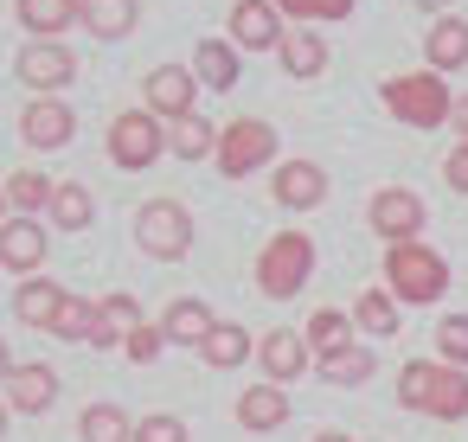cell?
I'll return each mask as SVG.
<instances>
[{"instance_id":"6da1fadb","label":"cell","mask_w":468,"mask_h":442,"mask_svg":"<svg viewBox=\"0 0 468 442\" xmlns=\"http://www.w3.org/2000/svg\"><path fill=\"white\" fill-rule=\"evenodd\" d=\"M385 289L398 308H436L449 295V257L417 244H385Z\"/></svg>"},{"instance_id":"7a4b0ae2","label":"cell","mask_w":468,"mask_h":442,"mask_svg":"<svg viewBox=\"0 0 468 442\" xmlns=\"http://www.w3.org/2000/svg\"><path fill=\"white\" fill-rule=\"evenodd\" d=\"M398 404L436 423H462L468 416V372L442 365V359H410L398 372Z\"/></svg>"},{"instance_id":"3957f363","label":"cell","mask_w":468,"mask_h":442,"mask_svg":"<svg viewBox=\"0 0 468 442\" xmlns=\"http://www.w3.org/2000/svg\"><path fill=\"white\" fill-rule=\"evenodd\" d=\"M378 103H385L404 129H442L449 110H455V90H449V78H436V71L423 65V71L385 78V84H378Z\"/></svg>"},{"instance_id":"277c9868","label":"cell","mask_w":468,"mask_h":442,"mask_svg":"<svg viewBox=\"0 0 468 442\" xmlns=\"http://www.w3.org/2000/svg\"><path fill=\"white\" fill-rule=\"evenodd\" d=\"M308 276H314V237L308 231H270V244L257 250V289L270 301H295Z\"/></svg>"},{"instance_id":"5b68a950","label":"cell","mask_w":468,"mask_h":442,"mask_svg":"<svg viewBox=\"0 0 468 442\" xmlns=\"http://www.w3.org/2000/svg\"><path fill=\"white\" fill-rule=\"evenodd\" d=\"M212 161H218L225 180H250V174L276 167V129L263 116H238V122L218 129V154Z\"/></svg>"},{"instance_id":"8992f818","label":"cell","mask_w":468,"mask_h":442,"mask_svg":"<svg viewBox=\"0 0 468 442\" xmlns=\"http://www.w3.org/2000/svg\"><path fill=\"white\" fill-rule=\"evenodd\" d=\"M135 244H142V257H154V263H180V257L193 250V212H186L180 199H148V205L135 212Z\"/></svg>"},{"instance_id":"52a82bcc","label":"cell","mask_w":468,"mask_h":442,"mask_svg":"<svg viewBox=\"0 0 468 442\" xmlns=\"http://www.w3.org/2000/svg\"><path fill=\"white\" fill-rule=\"evenodd\" d=\"M161 154H167V122H161V116L122 110V116L110 122V161H116L122 174H142V167H154Z\"/></svg>"},{"instance_id":"ba28073f","label":"cell","mask_w":468,"mask_h":442,"mask_svg":"<svg viewBox=\"0 0 468 442\" xmlns=\"http://www.w3.org/2000/svg\"><path fill=\"white\" fill-rule=\"evenodd\" d=\"M366 225H372L385 244H417V231L430 225V205H423V193H410V186H378L372 205H366Z\"/></svg>"},{"instance_id":"9c48e42d","label":"cell","mask_w":468,"mask_h":442,"mask_svg":"<svg viewBox=\"0 0 468 442\" xmlns=\"http://www.w3.org/2000/svg\"><path fill=\"white\" fill-rule=\"evenodd\" d=\"M14 78H20L33 97H58V90L78 78V58H71L65 39H33V46L14 58Z\"/></svg>"},{"instance_id":"30bf717a","label":"cell","mask_w":468,"mask_h":442,"mask_svg":"<svg viewBox=\"0 0 468 442\" xmlns=\"http://www.w3.org/2000/svg\"><path fill=\"white\" fill-rule=\"evenodd\" d=\"M193 103H199V78H193V65H154V71L142 78V110H148V116L180 122V116H193Z\"/></svg>"},{"instance_id":"8fae6325","label":"cell","mask_w":468,"mask_h":442,"mask_svg":"<svg viewBox=\"0 0 468 442\" xmlns=\"http://www.w3.org/2000/svg\"><path fill=\"white\" fill-rule=\"evenodd\" d=\"M231 33V46L238 52H276L282 46V33H289V20L276 14V0H231V20H225Z\"/></svg>"},{"instance_id":"7c38bea8","label":"cell","mask_w":468,"mask_h":442,"mask_svg":"<svg viewBox=\"0 0 468 442\" xmlns=\"http://www.w3.org/2000/svg\"><path fill=\"white\" fill-rule=\"evenodd\" d=\"M270 199L282 212H321L327 205V174L314 161H276L270 167Z\"/></svg>"},{"instance_id":"4fadbf2b","label":"cell","mask_w":468,"mask_h":442,"mask_svg":"<svg viewBox=\"0 0 468 442\" xmlns=\"http://www.w3.org/2000/svg\"><path fill=\"white\" fill-rule=\"evenodd\" d=\"M257 365H263L270 384H295L314 365V353H308L302 327H270V333H257Z\"/></svg>"},{"instance_id":"5bb4252c","label":"cell","mask_w":468,"mask_h":442,"mask_svg":"<svg viewBox=\"0 0 468 442\" xmlns=\"http://www.w3.org/2000/svg\"><path fill=\"white\" fill-rule=\"evenodd\" d=\"M52 237L39 218H0V269H14V276H39Z\"/></svg>"},{"instance_id":"9a60e30c","label":"cell","mask_w":468,"mask_h":442,"mask_svg":"<svg viewBox=\"0 0 468 442\" xmlns=\"http://www.w3.org/2000/svg\"><path fill=\"white\" fill-rule=\"evenodd\" d=\"M20 135H27L33 148H65V142L78 135V116H71V103H58V97H33L27 116H20Z\"/></svg>"},{"instance_id":"2e32d148","label":"cell","mask_w":468,"mask_h":442,"mask_svg":"<svg viewBox=\"0 0 468 442\" xmlns=\"http://www.w3.org/2000/svg\"><path fill=\"white\" fill-rule=\"evenodd\" d=\"M58 404V372L52 365H14L7 372V410H27V416H39V410H52Z\"/></svg>"},{"instance_id":"e0dca14e","label":"cell","mask_w":468,"mask_h":442,"mask_svg":"<svg viewBox=\"0 0 468 442\" xmlns=\"http://www.w3.org/2000/svg\"><path fill=\"white\" fill-rule=\"evenodd\" d=\"M423 58H430V71H436V78L462 71V65H468V20H462V14L430 20V33H423Z\"/></svg>"},{"instance_id":"ac0fdd59","label":"cell","mask_w":468,"mask_h":442,"mask_svg":"<svg viewBox=\"0 0 468 442\" xmlns=\"http://www.w3.org/2000/svg\"><path fill=\"white\" fill-rule=\"evenodd\" d=\"M276 65H282V78H321L327 71V39L314 33V26H289L282 33V46H276Z\"/></svg>"},{"instance_id":"d6986e66","label":"cell","mask_w":468,"mask_h":442,"mask_svg":"<svg viewBox=\"0 0 468 442\" xmlns=\"http://www.w3.org/2000/svg\"><path fill=\"white\" fill-rule=\"evenodd\" d=\"M212 321H218V314H212L199 295H174L167 314H161V333H167V346H193V353H199L206 333H212Z\"/></svg>"},{"instance_id":"ffe728a7","label":"cell","mask_w":468,"mask_h":442,"mask_svg":"<svg viewBox=\"0 0 468 442\" xmlns=\"http://www.w3.org/2000/svg\"><path fill=\"white\" fill-rule=\"evenodd\" d=\"M193 78H199L206 90H231V84L244 78V52H238L231 39H199V46H193Z\"/></svg>"},{"instance_id":"44dd1931","label":"cell","mask_w":468,"mask_h":442,"mask_svg":"<svg viewBox=\"0 0 468 442\" xmlns=\"http://www.w3.org/2000/svg\"><path fill=\"white\" fill-rule=\"evenodd\" d=\"M250 353H257V333L238 327V321H212V333H206V346H199V359H206L212 372H238Z\"/></svg>"},{"instance_id":"7402d4cb","label":"cell","mask_w":468,"mask_h":442,"mask_svg":"<svg viewBox=\"0 0 468 442\" xmlns=\"http://www.w3.org/2000/svg\"><path fill=\"white\" fill-rule=\"evenodd\" d=\"M238 423H244L250 436L282 429V423H289V391H282V384H250V391L238 397Z\"/></svg>"},{"instance_id":"603a6c76","label":"cell","mask_w":468,"mask_h":442,"mask_svg":"<svg viewBox=\"0 0 468 442\" xmlns=\"http://www.w3.org/2000/svg\"><path fill=\"white\" fill-rule=\"evenodd\" d=\"M20 26L33 39H58L65 26H84V0H20Z\"/></svg>"},{"instance_id":"cb8c5ba5","label":"cell","mask_w":468,"mask_h":442,"mask_svg":"<svg viewBox=\"0 0 468 442\" xmlns=\"http://www.w3.org/2000/svg\"><path fill=\"white\" fill-rule=\"evenodd\" d=\"M135 327H142V301H135V295H103V301H97L90 346H122Z\"/></svg>"},{"instance_id":"d4e9b609","label":"cell","mask_w":468,"mask_h":442,"mask_svg":"<svg viewBox=\"0 0 468 442\" xmlns=\"http://www.w3.org/2000/svg\"><path fill=\"white\" fill-rule=\"evenodd\" d=\"M167 154H174V161H212V154H218V129L193 110V116L167 122Z\"/></svg>"},{"instance_id":"484cf974","label":"cell","mask_w":468,"mask_h":442,"mask_svg":"<svg viewBox=\"0 0 468 442\" xmlns=\"http://www.w3.org/2000/svg\"><path fill=\"white\" fill-rule=\"evenodd\" d=\"M90 218H97L90 186L84 180H58L52 186V231H90Z\"/></svg>"},{"instance_id":"4316f807","label":"cell","mask_w":468,"mask_h":442,"mask_svg":"<svg viewBox=\"0 0 468 442\" xmlns=\"http://www.w3.org/2000/svg\"><path fill=\"white\" fill-rule=\"evenodd\" d=\"M58 308H65V289L58 282H20V295H14V314L27 321V327H39V333H52V321H58Z\"/></svg>"},{"instance_id":"83f0119b","label":"cell","mask_w":468,"mask_h":442,"mask_svg":"<svg viewBox=\"0 0 468 442\" xmlns=\"http://www.w3.org/2000/svg\"><path fill=\"white\" fill-rule=\"evenodd\" d=\"M353 333H366V340H391V333H398V301H391V289H359V301H353Z\"/></svg>"},{"instance_id":"f1b7e54d","label":"cell","mask_w":468,"mask_h":442,"mask_svg":"<svg viewBox=\"0 0 468 442\" xmlns=\"http://www.w3.org/2000/svg\"><path fill=\"white\" fill-rule=\"evenodd\" d=\"M302 340H308V353H314V359H327V353L353 346V314H340V308H314V314H308V327H302Z\"/></svg>"},{"instance_id":"f546056e","label":"cell","mask_w":468,"mask_h":442,"mask_svg":"<svg viewBox=\"0 0 468 442\" xmlns=\"http://www.w3.org/2000/svg\"><path fill=\"white\" fill-rule=\"evenodd\" d=\"M314 372L327 378V384H366L372 372H378V359H372V346H340V353H327V359H314Z\"/></svg>"},{"instance_id":"4dcf8cb0","label":"cell","mask_w":468,"mask_h":442,"mask_svg":"<svg viewBox=\"0 0 468 442\" xmlns=\"http://www.w3.org/2000/svg\"><path fill=\"white\" fill-rule=\"evenodd\" d=\"M78 436H84V442H135V416L116 410V404H84Z\"/></svg>"},{"instance_id":"1f68e13d","label":"cell","mask_w":468,"mask_h":442,"mask_svg":"<svg viewBox=\"0 0 468 442\" xmlns=\"http://www.w3.org/2000/svg\"><path fill=\"white\" fill-rule=\"evenodd\" d=\"M135 0H84V26L97 33V39H129L135 33Z\"/></svg>"},{"instance_id":"d6a6232c","label":"cell","mask_w":468,"mask_h":442,"mask_svg":"<svg viewBox=\"0 0 468 442\" xmlns=\"http://www.w3.org/2000/svg\"><path fill=\"white\" fill-rule=\"evenodd\" d=\"M52 186L58 180H46V174H7V205L20 212V218H39V212H52Z\"/></svg>"},{"instance_id":"836d02e7","label":"cell","mask_w":468,"mask_h":442,"mask_svg":"<svg viewBox=\"0 0 468 442\" xmlns=\"http://www.w3.org/2000/svg\"><path fill=\"white\" fill-rule=\"evenodd\" d=\"M359 0H276V14L289 26H334V20H353Z\"/></svg>"},{"instance_id":"e575fe53","label":"cell","mask_w":468,"mask_h":442,"mask_svg":"<svg viewBox=\"0 0 468 442\" xmlns=\"http://www.w3.org/2000/svg\"><path fill=\"white\" fill-rule=\"evenodd\" d=\"M436 359L455 365V372H468V314H442L436 321Z\"/></svg>"},{"instance_id":"d590c367","label":"cell","mask_w":468,"mask_h":442,"mask_svg":"<svg viewBox=\"0 0 468 442\" xmlns=\"http://www.w3.org/2000/svg\"><path fill=\"white\" fill-rule=\"evenodd\" d=\"M90 327H97V301L65 295V308H58V321H52V333H58V340H90Z\"/></svg>"},{"instance_id":"8d00e7d4","label":"cell","mask_w":468,"mask_h":442,"mask_svg":"<svg viewBox=\"0 0 468 442\" xmlns=\"http://www.w3.org/2000/svg\"><path fill=\"white\" fill-rule=\"evenodd\" d=\"M122 353H129L135 365H154V359L167 353V333H161V321H142V327H135V333L122 340Z\"/></svg>"},{"instance_id":"74e56055","label":"cell","mask_w":468,"mask_h":442,"mask_svg":"<svg viewBox=\"0 0 468 442\" xmlns=\"http://www.w3.org/2000/svg\"><path fill=\"white\" fill-rule=\"evenodd\" d=\"M135 442H193V436H186V423L174 410H154V416L135 423Z\"/></svg>"},{"instance_id":"f35d334b","label":"cell","mask_w":468,"mask_h":442,"mask_svg":"<svg viewBox=\"0 0 468 442\" xmlns=\"http://www.w3.org/2000/svg\"><path fill=\"white\" fill-rule=\"evenodd\" d=\"M442 180H449V193H462V199H468V142H455V148H449Z\"/></svg>"},{"instance_id":"ab89813d","label":"cell","mask_w":468,"mask_h":442,"mask_svg":"<svg viewBox=\"0 0 468 442\" xmlns=\"http://www.w3.org/2000/svg\"><path fill=\"white\" fill-rule=\"evenodd\" d=\"M449 122H455V135H462V142H468V90H462V97H455V110H449Z\"/></svg>"},{"instance_id":"60d3db41","label":"cell","mask_w":468,"mask_h":442,"mask_svg":"<svg viewBox=\"0 0 468 442\" xmlns=\"http://www.w3.org/2000/svg\"><path fill=\"white\" fill-rule=\"evenodd\" d=\"M308 442H353L346 429H321V436H308Z\"/></svg>"},{"instance_id":"b9f144b4","label":"cell","mask_w":468,"mask_h":442,"mask_svg":"<svg viewBox=\"0 0 468 442\" xmlns=\"http://www.w3.org/2000/svg\"><path fill=\"white\" fill-rule=\"evenodd\" d=\"M7 372H14V353H7V340H0V384H7Z\"/></svg>"},{"instance_id":"7bdbcfd3","label":"cell","mask_w":468,"mask_h":442,"mask_svg":"<svg viewBox=\"0 0 468 442\" xmlns=\"http://www.w3.org/2000/svg\"><path fill=\"white\" fill-rule=\"evenodd\" d=\"M417 7H430V14H436V20H442V14H449V7H455V0H417Z\"/></svg>"},{"instance_id":"ee69618b","label":"cell","mask_w":468,"mask_h":442,"mask_svg":"<svg viewBox=\"0 0 468 442\" xmlns=\"http://www.w3.org/2000/svg\"><path fill=\"white\" fill-rule=\"evenodd\" d=\"M0 436H7V404H0Z\"/></svg>"},{"instance_id":"f6af8a7d","label":"cell","mask_w":468,"mask_h":442,"mask_svg":"<svg viewBox=\"0 0 468 442\" xmlns=\"http://www.w3.org/2000/svg\"><path fill=\"white\" fill-rule=\"evenodd\" d=\"M0 205H7V186H0Z\"/></svg>"}]
</instances>
